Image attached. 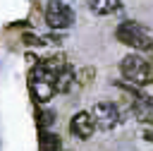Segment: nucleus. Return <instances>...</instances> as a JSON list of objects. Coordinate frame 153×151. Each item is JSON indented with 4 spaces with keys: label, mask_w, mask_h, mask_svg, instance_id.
I'll return each instance as SVG.
<instances>
[{
    "label": "nucleus",
    "mask_w": 153,
    "mask_h": 151,
    "mask_svg": "<svg viewBox=\"0 0 153 151\" xmlns=\"http://www.w3.org/2000/svg\"><path fill=\"white\" fill-rule=\"evenodd\" d=\"M120 72H122L124 81H129V84H136V86L153 84V60L143 58L139 53L124 55L120 62Z\"/></svg>",
    "instance_id": "obj_1"
},
{
    "label": "nucleus",
    "mask_w": 153,
    "mask_h": 151,
    "mask_svg": "<svg viewBox=\"0 0 153 151\" xmlns=\"http://www.w3.org/2000/svg\"><path fill=\"white\" fill-rule=\"evenodd\" d=\"M29 89H31L33 101L48 103L57 93V74L53 70H48L45 65L36 62V67H31V72H29Z\"/></svg>",
    "instance_id": "obj_2"
},
{
    "label": "nucleus",
    "mask_w": 153,
    "mask_h": 151,
    "mask_svg": "<svg viewBox=\"0 0 153 151\" xmlns=\"http://www.w3.org/2000/svg\"><path fill=\"white\" fill-rule=\"evenodd\" d=\"M117 41L124 43L127 48H134V50H151L153 48V36L146 26H141L139 22H122L115 31Z\"/></svg>",
    "instance_id": "obj_3"
},
{
    "label": "nucleus",
    "mask_w": 153,
    "mask_h": 151,
    "mask_svg": "<svg viewBox=\"0 0 153 151\" xmlns=\"http://www.w3.org/2000/svg\"><path fill=\"white\" fill-rule=\"evenodd\" d=\"M45 24L50 29H67V26L74 24V12L60 0H48V5H45Z\"/></svg>",
    "instance_id": "obj_4"
},
{
    "label": "nucleus",
    "mask_w": 153,
    "mask_h": 151,
    "mask_svg": "<svg viewBox=\"0 0 153 151\" xmlns=\"http://www.w3.org/2000/svg\"><path fill=\"white\" fill-rule=\"evenodd\" d=\"M91 115L96 120V127H100V129H112V127L120 125V110L112 103H105V101L96 103L91 108Z\"/></svg>",
    "instance_id": "obj_5"
},
{
    "label": "nucleus",
    "mask_w": 153,
    "mask_h": 151,
    "mask_svg": "<svg viewBox=\"0 0 153 151\" xmlns=\"http://www.w3.org/2000/svg\"><path fill=\"white\" fill-rule=\"evenodd\" d=\"M93 129H96V120H93L91 113H84V110L76 113L72 117V122H69V132L74 137H79V139H88L93 134Z\"/></svg>",
    "instance_id": "obj_6"
},
{
    "label": "nucleus",
    "mask_w": 153,
    "mask_h": 151,
    "mask_svg": "<svg viewBox=\"0 0 153 151\" xmlns=\"http://www.w3.org/2000/svg\"><path fill=\"white\" fill-rule=\"evenodd\" d=\"M88 7H91V12L105 17V14H115V12H120L122 2H120V0H88Z\"/></svg>",
    "instance_id": "obj_7"
},
{
    "label": "nucleus",
    "mask_w": 153,
    "mask_h": 151,
    "mask_svg": "<svg viewBox=\"0 0 153 151\" xmlns=\"http://www.w3.org/2000/svg\"><path fill=\"white\" fill-rule=\"evenodd\" d=\"M38 151H62V141L57 134L48 132V129H41V137H38Z\"/></svg>",
    "instance_id": "obj_8"
},
{
    "label": "nucleus",
    "mask_w": 153,
    "mask_h": 151,
    "mask_svg": "<svg viewBox=\"0 0 153 151\" xmlns=\"http://www.w3.org/2000/svg\"><path fill=\"white\" fill-rule=\"evenodd\" d=\"M74 79H76L74 70H72L69 65H65V67L57 72V91H60V93H67V91L74 86Z\"/></svg>",
    "instance_id": "obj_9"
},
{
    "label": "nucleus",
    "mask_w": 153,
    "mask_h": 151,
    "mask_svg": "<svg viewBox=\"0 0 153 151\" xmlns=\"http://www.w3.org/2000/svg\"><path fill=\"white\" fill-rule=\"evenodd\" d=\"M53 120H55V115L50 110H36V125H38V129H48V125H53Z\"/></svg>",
    "instance_id": "obj_10"
},
{
    "label": "nucleus",
    "mask_w": 153,
    "mask_h": 151,
    "mask_svg": "<svg viewBox=\"0 0 153 151\" xmlns=\"http://www.w3.org/2000/svg\"><path fill=\"white\" fill-rule=\"evenodd\" d=\"M143 139H146V141H151V144H153V129H146V132H143Z\"/></svg>",
    "instance_id": "obj_11"
}]
</instances>
